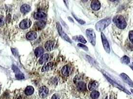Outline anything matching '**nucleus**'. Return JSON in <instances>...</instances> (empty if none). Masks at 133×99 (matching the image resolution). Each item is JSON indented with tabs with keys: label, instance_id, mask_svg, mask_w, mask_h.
<instances>
[{
	"label": "nucleus",
	"instance_id": "1",
	"mask_svg": "<svg viewBox=\"0 0 133 99\" xmlns=\"http://www.w3.org/2000/svg\"><path fill=\"white\" fill-rule=\"evenodd\" d=\"M113 21L116 26L120 29H124L127 26L126 22L123 16L117 15L113 19Z\"/></svg>",
	"mask_w": 133,
	"mask_h": 99
},
{
	"label": "nucleus",
	"instance_id": "2",
	"mask_svg": "<svg viewBox=\"0 0 133 99\" xmlns=\"http://www.w3.org/2000/svg\"><path fill=\"white\" fill-rule=\"evenodd\" d=\"M111 22V20L110 18H107L98 21L95 25V29L98 31H102L108 27Z\"/></svg>",
	"mask_w": 133,
	"mask_h": 99
},
{
	"label": "nucleus",
	"instance_id": "3",
	"mask_svg": "<svg viewBox=\"0 0 133 99\" xmlns=\"http://www.w3.org/2000/svg\"><path fill=\"white\" fill-rule=\"evenodd\" d=\"M86 34L89 41L93 46H95L96 44V35L94 30L92 28H88L86 31Z\"/></svg>",
	"mask_w": 133,
	"mask_h": 99
},
{
	"label": "nucleus",
	"instance_id": "4",
	"mask_svg": "<svg viewBox=\"0 0 133 99\" xmlns=\"http://www.w3.org/2000/svg\"><path fill=\"white\" fill-rule=\"evenodd\" d=\"M56 25H57V28L58 32H59L60 36L63 39H64V40H65L67 42L71 43L72 42L71 39L70 38L68 37V36L63 31V28H62L61 24H60V23L59 22H57Z\"/></svg>",
	"mask_w": 133,
	"mask_h": 99
},
{
	"label": "nucleus",
	"instance_id": "5",
	"mask_svg": "<svg viewBox=\"0 0 133 99\" xmlns=\"http://www.w3.org/2000/svg\"><path fill=\"white\" fill-rule=\"evenodd\" d=\"M101 38H102V43H103L105 50L107 53L109 54L110 52V48L108 41L105 35L102 32H101Z\"/></svg>",
	"mask_w": 133,
	"mask_h": 99
},
{
	"label": "nucleus",
	"instance_id": "6",
	"mask_svg": "<svg viewBox=\"0 0 133 99\" xmlns=\"http://www.w3.org/2000/svg\"><path fill=\"white\" fill-rule=\"evenodd\" d=\"M12 69L15 72V77L18 79H23L24 78V74L21 72L19 69L16 66L13 65L12 66Z\"/></svg>",
	"mask_w": 133,
	"mask_h": 99
},
{
	"label": "nucleus",
	"instance_id": "7",
	"mask_svg": "<svg viewBox=\"0 0 133 99\" xmlns=\"http://www.w3.org/2000/svg\"><path fill=\"white\" fill-rule=\"evenodd\" d=\"M38 93L40 98H45L49 94V88L46 86H42L39 89Z\"/></svg>",
	"mask_w": 133,
	"mask_h": 99
},
{
	"label": "nucleus",
	"instance_id": "8",
	"mask_svg": "<svg viewBox=\"0 0 133 99\" xmlns=\"http://www.w3.org/2000/svg\"><path fill=\"white\" fill-rule=\"evenodd\" d=\"M104 76H105V77H106V78L108 79V80L115 87H116L117 88H118L119 89L122 90V91H124V92H125L126 93H128V94H130V93L128 91H127L124 88H123L122 86H121V85L118 84L117 83H116V82L114 81L113 80H112L111 78H110L109 77H108L107 75H104Z\"/></svg>",
	"mask_w": 133,
	"mask_h": 99
},
{
	"label": "nucleus",
	"instance_id": "9",
	"mask_svg": "<svg viewBox=\"0 0 133 99\" xmlns=\"http://www.w3.org/2000/svg\"><path fill=\"white\" fill-rule=\"evenodd\" d=\"M32 25V21L29 19H25L23 20L19 24V27L23 29L29 28Z\"/></svg>",
	"mask_w": 133,
	"mask_h": 99
},
{
	"label": "nucleus",
	"instance_id": "10",
	"mask_svg": "<svg viewBox=\"0 0 133 99\" xmlns=\"http://www.w3.org/2000/svg\"><path fill=\"white\" fill-rule=\"evenodd\" d=\"M91 8L94 11H98L101 8V4L98 0H94L92 2Z\"/></svg>",
	"mask_w": 133,
	"mask_h": 99
},
{
	"label": "nucleus",
	"instance_id": "11",
	"mask_svg": "<svg viewBox=\"0 0 133 99\" xmlns=\"http://www.w3.org/2000/svg\"><path fill=\"white\" fill-rule=\"evenodd\" d=\"M34 18L36 20L45 19L47 18V15L42 12H38L34 14Z\"/></svg>",
	"mask_w": 133,
	"mask_h": 99
},
{
	"label": "nucleus",
	"instance_id": "12",
	"mask_svg": "<svg viewBox=\"0 0 133 99\" xmlns=\"http://www.w3.org/2000/svg\"><path fill=\"white\" fill-rule=\"evenodd\" d=\"M55 45V42L53 40H49L46 42L45 44V47L48 51H52L54 49Z\"/></svg>",
	"mask_w": 133,
	"mask_h": 99
},
{
	"label": "nucleus",
	"instance_id": "13",
	"mask_svg": "<svg viewBox=\"0 0 133 99\" xmlns=\"http://www.w3.org/2000/svg\"><path fill=\"white\" fill-rule=\"evenodd\" d=\"M120 76L125 83L129 85L130 86L133 87V82L132 80L130 78V77L126 74L124 73H121L120 75Z\"/></svg>",
	"mask_w": 133,
	"mask_h": 99
},
{
	"label": "nucleus",
	"instance_id": "14",
	"mask_svg": "<svg viewBox=\"0 0 133 99\" xmlns=\"http://www.w3.org/2000/svg\"><path fill=\"white\" fill-rule=\"evenodd\" d=\"M49 58H50V55L49 54H44L41 56L39 60V63L40 65H43L44 63L48 62L49 60Z\"/></svg>",
	"mask_w": 133,
	"mask_h": 99
},
{
	"label": "nucleus",
	"instance_id": "15",
	"mask_svg": "<svg viewBox=\"0 0 133 99\" xmlns=\"http://www.w3.org/2000/svg\"><path fill=\"white\" fill-rule=\"evenodd\" d=\"M76 88L80 91H84L86 90V84L83 81H78L76 84Z\"/></svg>",
	"mask_w": 133,
	"mask_h": 99
},
{
	"label": "nucleus",
	"instance_id": "16",
	"mask_svg": "<svg viewBox=\"0 0 133 99\" xmlns=\"http://www.w3.org/2000/svg\"><path fill=\"white\" fill-rule=\"evenodd\" d=\"M37 35L35 31H30L26 34V38L30 40H32L37 38Z\"/></svg>",
	"mask_w": 133,
	"mask_h": 99
},
{
	"label": "nucleus",
	"instance_id": "17",
	"mask_svg": "<svg viewBox=\"0 0 133 99\" xmlns=\"http://www.w3.org/2000/svg\"><path fill=\"white\" fill-rule=\"evenodd\" d=\"M44 53V50L43 48L40 46L37 47L35 49L34 51L35 55L37 57H39L43 55Z\"/></svg>",
	"mask_w": 133,
	"mask_h": 99
},
{
	"label": "nucleus",
	"instance_id": "18",
	"mask_svg": "<svg viewBox=\"0 0 133 99\" xmlns=\"http://www.w3.org/2000/svg\"><path fill=\"white\" fill-rule=\"evenodd\" d=\"M70 67L69 66L66 65L64 66L62 69V74L64 76H67L70 74Z\"/></svg>",
	"mask_w": 133,
	"mask_h": 99
},
{
	"label": "nucleus",
	"instance_id": "19",
	"mask_svg": "<svg viewBox=\"0 0 133 99\" xmlns=\"http://www.w3.org/2000/svg\"><path fill=\"white\" fill-rule=\"evenodd\" d=\"M31 6L27 4L23 5L20 8V11L23 14H26L29 12L31 10Z\"/></svg>",
	"mask_w": 133,
	"mask_h": 99
},
{
	"label": "nucleus",
	"instance_id": "20",
	"mask_svg": "<svg viewBox=\"0 0 133 99\" xmlns=\"http://www.w3.org/2000/svg\"><path fill=\"white\" fill-rule=\"evenodd\" d=\"M53 66V62H50L48 63L47 64L44 65L42 68V72H45L48 70H50L52 68Z\"/></svg>",
	"mask_w": 133,
	"mask_h": 99
},
{
	"label": "nucleus",
	"instance_id": "21",
	"mask_svg": "<svg viewBox=\"0 0 133 99\" xmlns=\"http://www.w3.org/2000/svg\"><path fill=\"white\" fill-rule=\"evenodd\" d=\"M34 88L31 86H29L26 87V88L25 89V93L26 95L29 96L32 95L34 92Z\"/></svg>",
	"mask_w": 133,
	"mask_h": 99
},
{
	"label": "nucleus",
	"instance_id": "22",
	"mask_svg": "<svg viewBox=\"0 0 133 99\" xmlns=\"http://www.w3.org/2000/svg\"><path fill=\"white\" fill-rule=\"evenodd\" d=\"M97 86V82L95 81H91L88 85V88L90 90H93L95 89Z\"/></svg>",
	"mask_w": 133,
	"mask_h": 99
},
{
	"label": "nucleus",
	"instance_id": "23",
	"mask_svg": "<svg viewBox=\"0 0 133 99\" xmlns=\"http://www.w3.org/2000/svg\"><path fill=\"white\" fill-rule=\"evenodd\" d=\"M73 38L77 40L78 41L81 42L82 43H86L87 41L86 40V39L84 38L83 37V36L82 35H78V36H75L74 37H73Z\"/></svg>",
	"mask_w": 133,
	"mask_h": 99
},
{
	"label": "nucleus",
	"instance_id": "24",
	"mask_svg": "<svg viewBox=\"0 0 133 99\" xmlns=\"http://www.w3.org/2000/svg\"><path fill=\"white\" fill-rule=\"evenodd\" d=\"M100 95L99 92L97 90H93L91 93V97L93 99H97Z\"/></svg>",
	"mask_w": 133,
	"mask_h": 99
},
{
	"label": "nucleus",
	"instance_id": "25",
	"mask_svg": "<svg viewBox=\"0 0 133 99\" xmlns=\"http://www.w3.org/2000/svg\"><path fill=\"white\" fill-rule=\"evenodd\" d=\"M37 26L40 28H43L46 25V22L44 21H40L36 22Z\"/></svg>",
	"mask_w": 133,
	"mask_h": 99
},
{
	"label": "nucleus",
	"instance_id": "26",
	"mask_svg": "<svg viewBox=\"0 0 133 99\" xmlns=\"http://www.w3.org/2000/svg\"><path fill=\"white\" fill-rule=\"evenodd\" d=\"M120 60H121V62L123 64H124L125 65H128L130 63V58L128 56H124L123 57H122L121 58Z\"/></svg>",
	"mask_w": 133,
	"mask_h": 99
},
{
	"label": "nucleus",
	"instance_id": "27",
	"mask_svg": "<svg viewBox=\"0 0 133 99\" xmlns=\"http://www.w3.org/2000/svg\"><path fill=\"white\" fill-rule=\"evenodd\" d=\"M73 14V16L74 17V18H75V19L79 23V24H82V25H83V24H85V22L84 21H83V20H82V19H79V18H78V17H77L75 15H74L73 14Z\"/></svg>",
	"mask_w": 133,
	"mask_h": 99
},
{
	"label": "nucleus",
	"instance_id": "28",
	"mask_svg": "<svg viewBox=\"0 0 133 99\" xmlns=\"http://www.w3.org/2000/svg\"><path fill=\"white\" fill-rule=\"evenodd\" d=\"M77 46L83 49L84 50L86 51H88V48L86 46V45H84V44H82V43H78L77 44Z\"/></svg>",
	"mask_w": 133,
	"mask_h": 99
},
{
	"label": "nucleus",
	"instance_id": "29",
	"mask_svg": "<svg viewBox=\"0 0 133 99\" xmlns=\"http://www.w3.org/2000/svg\"><path fill=\"white\" fill-rule=\"evenodd\" d=\"M129 38L132 43H133V31L131 30L129 33Z\"/></svg>",
	"mask_w": 133,
	"mask_h": 99
},
{
	"label": "nucleus",
	"instance_id": "30",
	"mask_svg": "<svg viewBox=\"0 0 133 99\" xmlns=\"http://www.w3.org/2000/svg\"><path fill=\"white\" fill-rule=\"evenodd\" d=\"M5 23V18L3 16H0V27H2Z\"/></svg>",
	"mask_w": 133,
	"mask_h": 99
},
{
	"label": "nucleus",
	"instance_id": "31",
	"mask_svg": "<svg viewBox=\"0 0 133 99\" xmlns=\"http://www.w3.org/2000/svg\"><path fill=\"white\" fill-rule=\"evenodd\" d=\"M11 51H12V52L13 54L15 56H17V55H18V51H17V50H16L15 49L12 48V49H11Z\"/></svg>",
	"mask_w": 133,
	"mask_h": 99
},
{
	"label": "nucleus",
	"instance_id": "32",
	"mask_svg": "<svg viewBox=\"0 0 133 99\" xmlns=\"http://www.w3.org/2000/svg\"><path fill=\"white\" fill-rule=\"evenodd\" d=\"M51 99H60V97L57 94H54L51 97Z\"/></svg>",
	"mask_w": 133,
	"mask_h": 99
}]
</instances>
